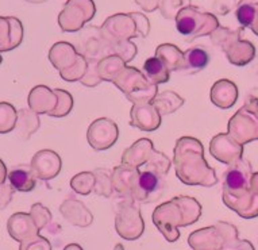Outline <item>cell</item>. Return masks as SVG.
Segmentation results:
<instances>
[{"label":"cell","mask_w":258,"mask_h":250,"mask_svg":"<svg viewBox=\"0 0 258 250\" xmlns=\"http://www.w3.org/2000/svg\"><path fill=\"white\" fill-rule=\"evenodd\" d=\"M181 198H174V199L158 206L153 215L156 226L169 242L177 241L180 237L177 230L178 226L192 225V221L188 216L184 214L178 215V212L181 211Z\"/></svg>","instance_id":"cell-1"},{"label":"cell","mask_w":258,"mask_h":250,"mask_svg":"<svg viewBox=\"0 0 258 250\" xmlns=\"http://www.w3.org/2000/svg\"><path fill=\"white\" fill-rule=\"evenodd\" d=\"M238 231L231 225L219 222L214 227L198 230L190 234L189 245L196 250H219L226 242L237 239Z\"/></svg>","instance_id":"cell-2"},{"label":"cell","mask_w":258,"mask_h":250,"mask_svg":"<svg viewBox=\"0 0 258 250\" xmlns=\"http://www.w3.org/2000/svg\"><path fill=\"white\" fill-rule=\"evenodd\" d=\"M207 26L208 29L214 30L212 27L218 26V21L210 14H200L194 9L182 10L177 17V30L182 35L198 37L202 34H208L203 29Z\"/></svg>","instance_id":"cell-3"},{"label":"cell","mask_w":258,"mask_h":250,"mask_svg":"<svg viewBox=\"0 0 258 250\" xmlns=\"http://www.w3.org/2000/svg\"><path fill=\"white\" fill-rule=\"evenodd\" d=\"M7 227H9L10 235L21 243L27 241V239L37 237L39 231L33 216L29 215V214H23V212L14 214L9 219Z\"/></svg>","instance_id":"cell-4"},{"label":"cell","mask_w":258,"mask_h":250,"mask_svg":"<svg viewBox=\"0 0 258 250\" xmlns=\"http://www.w3.org/2000/svg\"><path fill=\"white\" fill-rule=\"evenodd\" d=\"M23 27L15 18H0V51L13 50L21 43Z\"/></svg>","instance_id":"cell-5"},{"label":"cell","mask_w":258,"mask_h":250,"mask_svg":"<svg viewBox=\"0 0 258 250\" xmlns=\"http://www.w3.org/2000/svg\"><path fill=\"white\" fill-rule=\"evenodd\" d=\"M224 204L246 219L258 216V191L246 192L237 198H223Z\"/></svg>","instance_id":"cell-6"},{"label":"cell","mask_w":258,"mask_h":250,"mask_svg":"<svg viewBox=\"0 0 258 250\" xmlns=\"http://www.w3.org/2000/svg\"><path fill=\"white\" fill-rule=\"evenodd\" d=\"M54 161H58V156L53 152L45 150V152L37 153L31 161V170L39 178L47 180L58 173L59 166H54Z\"/></svg>","instance_id":"cell-7"},{"label":"cell","mask_w":258,"mask_h":250,"mask_svg":"<svg viewBox=\"0 0 258 250\" xmlns=\"http://www.w3.org/2000/svg\"><path fill=\"white\" fill-rule=\"evenodd\" d=\"M249 191V180L238 168H231L226 173L224 181V198H237Z\"/></svg>","instance_id":"cell-8"},{"label":"cell","mask_w":258,"mask_h":250,"mask_svg":"<svg viewBox=\"0 0 258 250\" xmlns=\"http://www.w3.org/2000/svg\"><path fill=\"white\" fill-rule=\"evenodd\" d=\"M161 188V180L154 172L150 170H145L141 172L137 177V188L134 190V194L141 202L148 203L150 202V196L152 194L157 192Z\"/></svg>","instance_id":"cell-9"},{"label":"cell","mask_w":258,"mask_h":250,"mask_svg":"<svg viewBox=\"0 0 258 250\" xmlns=\"http://www.w3.org/2000/svg\"><path fill=\"white\" fill-rule=\"evenodd\" d=\"M7 177H9L10 185L19 192H30L35 186V178L33 176V170L17 168V169L11 170L7 174Z\"/></svg>","instance_id":"cell-10"},{"label":"cell","mask_w":258,"mask_h":250,"mask_svg":"<svg viewBox=\"0 0 258 250\" xmlns=\"http://www.w3.org/2000/svg\"><path fill=\"white\" fill-rule=\"evenodd\" d=\"M144 69L146 75L150 77V80L154 81L156 84L165 83L169 79V72H168L166 65L158 57H152V58L146 59Z\"/></svg>","instance_id":"cell-11"},{"label":"cell","mask_w":258,"mask_h":250,"mask_svg":"<svg viewBox=\"0 0 258 250\" xmlns=\"http://www.w3.org/2000/svg\"><path fill=\"white\" fill-rule=\"evenodd\" d=\"M18 114L10 103H0V133L6 134L17 126Z\"/></svg>","instance_id":"cell-12"},{"label":"cell","mask_w":258,"mask_h":250,"mask_svg":"<svg viewBox=\"0 0 258 250\" xmlns=\"http://www.w3.org/2000/svg\"><path fill=\"white\" fill-rule=\"evenodd\" d=\"M184 58H186L189 67L195 72H199L202 69H204L208 65V61H210V55L202 47H194V49H189L184 54Z\"/></svg>","instance_id":"cell-13"},{"label":"cell","mask_w":258,"mask_h":250,"mask_svg":"<svg viewBox=\"0 0 258 250\" xmlns=\"http://www.w3.org/2000/svg\"><path fill=\"white\" fill-rule=\"evenodd\" d=\"M235 15H237L238 22H239L243 27H251L254 21H255V6L243 5V3H241V6L238 7Z\"/></svg>","instance_id":"cell-14"},{"label":"cell","mask_w":258,"mask_h":250,"mask_svg":"<svg viewBox=\"0 0 258 250\" xmlns=\"http://www.w3.org/2000/svg\"><path fill=\"white\" fill-rule=\"evenodd\" d=\"M30 215L33 216V219H34L35 225H37L38 229H41L42 226L46 225V222L50 219V214L47 211V208L42 207L41 204H35V206H33Z\"/></svg>","instance_id":"cell-15"},{"label":"cell","mask_w":258,"mask_h":250,"mask_svg":"<svg viewBox=\"0 0 258 250\" xmlns=\"http://www.w3.org/2000/svg\"><path fill=\"white\" fill-rule=\"evenodd\" d=\"M21 250H50V245L46 239H43L39 235L22 242Z\"/></svg>","instance_id":"cell-16"},{"label":"cell","mask_w":258,"mask_h":250,"mask_svg":"<svg viewBox=\"0 0 258 250\" xmlns=\"http://www.w3.org/2000/svg\"><path fill=\"white\" fill-rule=\"evenodd\" d=\"M219 250H254V247L249 241H238V239H234V241L226 242Z\"/></svg>","instance_id":"cell-17"},{"label":"cell","mask_w":258,"mask_h":250,"mask_svg":"<svg viewBox=\"0 0 258 250\" xmlns=\"http://www.w3.org/2000/svg\"><path fill=\"white\" fill-rule=\"evenodd\" d=\"M13 198V186L0 184V208H5Z\"/></svg>","instance_id":"cell-18"},{"label":"cell","mask_w":258,"mask_h":250,"mask_svg":"<svg viewBox=\"0 0 258 250\" xmlns=\"http://www.w3.org/2000/svg\"><path fill=\"white\" fill-rule=\"evenodd\" d=\"M7 177V169H6V165L3 164V161L0 160V184H3Z\"/></svg>","instance_id":"cell-19"},{"label":"cell","mask_w":258,"mask_h":250,"mask_svg":"<svg viewBox=\"0 0 258 250\" xmlns=\"http://www.w3.org/2000/svg\"><path fill=\"white\" fill-rule=\"evenodd\" d=\"M65 250H83V249H81L79 245H76V243H71V245H69Z\"/></svg>","instance_id":"cell-20"},{"label":"cell","mask_w":258,"mask_h":250,"mask_svg":"<svg viewBox=\"0 0 258 250\" xmlns=\"http://www.w3.org/2000/svg\"><path fill=\"white\" fill-rule=\"evenodd\" d=\"M2 61H3V59H2V55H0V64H2Z\"/></svg>","instance_id":"cell-21"}]
</instances>
